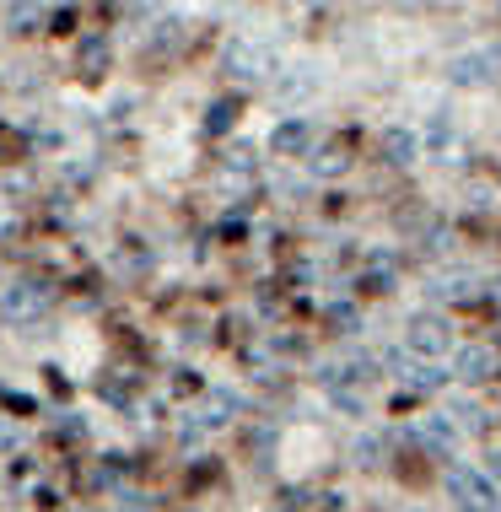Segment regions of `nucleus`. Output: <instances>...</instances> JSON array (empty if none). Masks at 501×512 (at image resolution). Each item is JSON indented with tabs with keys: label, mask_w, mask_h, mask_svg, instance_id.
<instances>
[{
	"label": "nucleus",
	"mask_w": 501,
	"mask_h": 512,
	"mask_svg": "<svg viewBox=\"0 0 501 512\" xmlns=\"http://www.w3.org/2000/svg\"><path fill=\"white\" fill-rule=\"evenodd\" d=\"M54 308V292L44 281H17V286H6L0 292V324H11V329H22V324H38Z\"/></svg>",
	"instance_id": "f257e3e1"
},
{
	"label": "nucleus",
	"mask_w": 501,
	"mask_h": 512,
	"mask_svg": "<svg viewBox=\"0 0 501 512\" xmlns=\"http://www.w3.org/2000/svg\"><path fill=\"white\" fill-rule=\"evenodd\" d=\"M448 491L464 512H501V496L491 486V475H480V469H469V464L448 469Z\"/></svg>",
	"instance_id": "f03ea898"
},
{
	"label": "nucleus",
	"mask_w": 501,
	"mask_h": 512,
	"mask_svg": "<svg viewBox=\"0 0 501 512\" xmlns=\"http://www.w3.org/2000/svg\"><path fill=\"white\" fill-rule=\"evenodd\" d=\"M221 65H227L232 81H264L275 71V54L264 44H254V38H232L227 54H221Z\"/></svg>",
	"instance_id": "7ed1b4c3"
},
{
	"label": "nucleus",
	"mask_w": 501,
	"mask_h": 512,
	"mask_svg": "<svg viewBox=\"0 0 501 512\" xmlns=\"http://www.w3.org/2000/svg\"><path fill=\"white\" fill-rule=\"evenodd\" d=\"M405 345H410L415 356H426V362H431V356H442L453 345V324L442 313H415L410 329H405Z\"/></svg>",
	"instance_id": "20e7f679"
},
{
	"label": "nucleus",
	"mask_w": 501,
	"mask_h": 512,
	"mask_svg": "<svg viewBox=\"0 0 501 512\" xmlns=\"http://www.w3.org/2000/svg\"><path fill=\"white\" fill-rule=\"evenodd\" d=\"M496 367H501V356L491 351V345H464V351H458V362H453V378L458 383H491Z\"/></svg>",
	"instance_id": "39448f33"
},
{
	"label": "nucleus",
	"mask_w": 501,
	"mask_h": 512,
	"mask_svg": "<svg viewBox=\"0 0 501 512\" xmlns=\"http://www.w3.org/2000/svg\"><path fill=\"white\" fill-rule=\"evenodd\" d=\"M232 415H238V394H232V389H211V394H205V405H200V421H194L184 437H194V432H216V426L232 421Z\"/></svg>",
	"instance_id": "423d86ee"
},
{
	"label": "nucleus",
	"mask_w": 501,
	"mask_h": 512,
	"mask_svg": "<svg viewBox=\"0 0 501 512\" xmlns=\"http://www.w3.org/2000/svg\"><path fill=\"white\" fill-rule=\"evenodd\" d=\"M308 146H313V124L308 119H286V124H275V130H270V151H275V157H302Z\"/></svg>",
	"instance_id": "0eeeda50"
},
{
	"label": "nucleus",
	"mask_w": 501,
	"mask_h": 512,
	"mask_svg": "<svg viewBox=\"0 0 501 512\" xmlns=\"http://www.w3.org/2000/svg\"><path fill=\"white\" fill-rule=\"evenodd\" d=\"M378 151H383V162H394V168H410L415 157H421V141H415L410 130H383V141H378Z\"/></svg>",
	"instance_id": "6e6552de"
},
{
	"label": "nucleus",
	"mask_w": 501,
	"mask_h": 512,
	"mask_svg": "<svg viewBox=\"0 0 501 512\" xmlns=\"http://www.w3.org/2000/svg\"><path fill=\"white\" fill-rule=\"evenodd\" d=\"M448 81L453 87H491V60L485 54H458L448 65Z\"/></svg>",
	"instance_id": "1a4fd4ad"
},
{
	"label": "nucleus",
	"mask_w": 501,
	"mask_h": 512,
	"mask_svg": "<svg viewBox=\"0 0 501 512\" xmlns=\"http://www.w3.org/2000/svg\"><path fill=\"white\" fill-rule=\"evenodd\" d=\"M415 437H421L426 448H437V453H453L458 448V426L448 421V415H426V421L415 426Z\"/></svg>",
	"instance_id": "9d476101"
},
{
	"label": "nucleus",
	"mask_w": 501,
	"mask_h": 512,
	"mask_svg": "<svg viewBox=\"0 0 501 512\" xmlns=\"http://www.w3.org/2000/svg\"><path fill=\"white\" fill-rule=\"evenodd\" d=\"M108 54H114V49H108V38H103V33L81 38V49H76V71H81V76H103V71H108Z\"/></svg>",
	"instance_id": "9b49d317"
},
{
	"label": "nucleus",
	"mask_w": 501,
	"mask_h": 512,
	"mask_svg": "<svg viewBox=\"0 0 501 512\" xmlns=\"http://www.w3.org/2000/svg\"><path fill=\"white\" fill-rule=\"evenodd\" d=\"M448 421L458 426V437H464V432H469V437H485V432H491V415H485L480 405H469V399L448 410Z\"/></svg>",
	"instance_id": "f8f14e48"
},
{
	"label": "nucleus",
	"mask_w": 501,
	"mask_h": 512,
	"mask_svg": "<svg viewBox=\"0 0 501 512\" xmlns=\"http://www.w3.org/2000/svg\"><path fill=\"white\" fill-rule=\"evenodd\" d=\"M394 367H399V378H405L410 389H426V394H431V389H442V383H448V378H442V372L431 367V362H394Z\"/></svg>",
	"instance_id": "ddd939ff"
},
{
	"label": "nucleus",
	"mask_w": 501,
	"mask_h": 512,
	"mask_svg": "<svg viewBox=\"0 0 501 512\" xmlns=\"http://www.w3.org/2000/svg\"><path fill=\"white\" fill-rule=\"evenodd\" d=\"M308 168H313L318 178H340L345 168H351V157H345V146H324V151H313Z\"/></svg>",
	"instance_id": "4468645a"
},
{
	"label": "nucleus",
	"mask_w": 501,
	"mask_h": 512,
	"mask_svg": "<svg viewBox=\"0 0 501 512\" xmlns=\"http://www.w3.org/2000/svg\"><path fill=\"white\" fill-rule=\"evenodd\" d=\"M232 119H238V98H221L211 103V114H205V135H227Z\"/></svg>",
	"instance_id": "2eb2a0df"
},
{
	"label": "nucleus",
	"mask_w": 501,
	"mask_h": 512,
	"mask_svg": "<svg viewBox=\"0 0 501 512\" xmlns=\"http://www.w3.org/2000/svg\"><path fill=\"white\" fill-rule=\"evenodd\" d=\"M44 17H49V11H44V6H33V0H22V6H11V11H6V22L17 27V33H38V22H44Z\"/></svg>",
	"instance_id": "dca6fc26"
},
{
	"label": "nucleus",
	"mask_w": 501,
	"mask_h": 512,
	"mask_svg": "<svg viewBox=\"0 0 501 512\" xmlns=\"http://www.w3.org/2000/svg\"><path fill=\"white\" fill-rule=\"evenodd\" d=\"M431 292H437L442 302H475V297H480V286L458 275V281H437V286H431Z\"/></svg>",
	"instance_id": "f3484780"
},
{
	"label": "nucleus",
	"mask_w": 501,
	"mask_h": 512,
	"mask_svg": "<svg viewBox=\"0 0 501 512\" xmlns=\"http://www.w3.org/2000/svg\"><path fill=\"white\" fill-rule=\"evenodd\" d=\"M361 286H367V292H388V286H394V259H378V265L361 275Z\"/></svg>",
	"instance_id": "a211bd4d"
},
{
	"label": "nucleus",
	"mask_w": 501,
	"mask_h": 512,
	"mask_svg": "<svg viewBox=\"0 0 501 512\" xmlns=\"http://www.w3.org/2000/svg\"><path fill=\"white\" fill-rule=\"evenodd\" d=\"M329 324H334V329H345V335H351V329L361 324V318H356V308H351V302H334V308H329Z\"/></svg>",
	"instance_id": "6ab92c4d"
},
{
	"label": "nucleus",
	"mask_w": 501,
	"mask_h": 512,
	"mask_svg": "<svg viewBox=\"0 0 501 512\" xmlns=\"http://www.w3.org/2000/svg\"><path fill=\"white\" fill-rule=\"evenodd\" d=\"M54 437H60V442H81V437H87V426H81L76 415H65V421L54 426Z\"/></svg>",
	"instance_id": "aec40b11"
},
{
	"label": "nucleus",
	"mask_w": 501,
	"mask_h": 512,
	"mask_svg": "<svg viewBox=\"0 0 501 512\" xmlns=\"http://www.w3.org/2000/svg\"><path fill=\"white\" fill-rule=\"evenodd\" d=\"M0 399H6L11 410H22V415H33V410H38V405H33V399H27V394H11V389H0Z\"/></svg>",
	"instance_id": "412c9836"
},
{
	"label": "nucleus",
	"mask_w": 501,
	"mask_h": 512,
	"mask_svg": "<svg viewBox=\"0 0 501 512\" xmlns=\"http://www.w3.org/2000/svg\"><path fill=\"white\" fill-rule=\"evenodd\" d=\"M356 464H378V442H372V437L356 442Z\"/></svg>",
	"instance_id": "4be33fe9"
},
{
	"label": "nucleus",
	"mask_w": 501,
	"mask_h": 512,
	"mask_svg": "<svg viewBox=\"0 0 501 512\" xmlns=\"http://www.w3.org/2000/svg\"><path fill=\"white\" fill-rule=\"evenodd\" d=\"M49 22H54V33H60V27H71V22H76V6H60V11H49Z\"/></svg>",
	"instance_id": "5701e85b"
},
{
	"label": "nucleus",
	"mask_w": 501,
	"mask_h": 512,
	"mask_svg": "<svg viewBox=\"0 0 501 512\" xmlns=\"http://www.w3.org/2000/svg\"><path fill=\"white\" fill-rule=\"evenodd\" d=\"M485 60H491V65H501V49H491V54H485Z\"/></svg>",
	"instance_id": "b1692460"
}]
</instances>
